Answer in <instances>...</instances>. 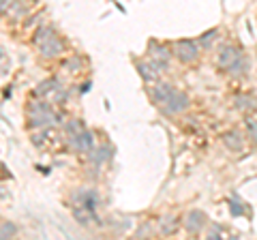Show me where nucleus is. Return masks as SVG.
Listing matches in <instances>:
<instances>
[{
    "instance_id": "obj_14",
    "label": "nucleus",
    "mask_w": 257,
    "mask_h": 240,
    "mask_svg": "<svg viewBox=\"0 0 257 240\" xmlns=\"http://www.w3.org/2000/svg\"><path fill=\"white\" fill-rule=\"evenodd\" d=\"M246 71H248V60H246V56L242 54V56H240V58L234 62V67H231L227 73H229L231 77H242Z\"/></svg>"
},
{
    "instance_id": "obj_20",
    "label": "nucleus",
    "mask_w": 257,
    "mask_h": 240,
    "mask_svg": "<svg viewBox=\"0 0 257 240\" xmlns=\"http://www.w3.org/2000/svg\"><path fill=\"white\" fill-rule=\"evenodd\" d=\"M15 231H18V229H15V225H13L11 221H3V225H0V236H3L5 240L15 236Z\"/></svg>"
},
{
    "instance_id": "obj_18",
    "label": "nucleus",
    "mask_w": 257,
    "mask_h": 240,
    "mask_svg": "<svg viewBox=\"0 0 257 240\" xmlns=\"http://www.w3.org/2000/svg\"><path fill=\"white\" fill-rule=\"evenodd\" d=\"M92 159H94V163L96 165H101L103 161H107V159L111 157V150H109V146L105 144V146H101V148H96V150H92Z\"/></svg>"
},
{
    "instance_id": "obj_8",
    "label": "nucleus",
    "mask_w": 257,
    "mask_h": 240,
    "mask_svg": "<svg viewBox=\"0 0 257 240\" xmlns=\"http://www.w3.org/2000/svg\"><path fill=\"white\" fill-rule=\"evenodd\" d=\"M187 107H189V97L176 88V90L172 92V97L167 99V103L161 109H163L165 114H170V116H176V114H182Z\"/></svg>"
},
{
    "instance_id": "obj_22",
    "label": "nucleus",
    "mask_w": 257,
    "mask_h": 240,
    "mask_svg": "<svg viewBox=\"0 0 257 240\" xmlns=\"http://www.w3.org/2000/svg\"><path fill=\"white\" fill-rule=\"evenodd\" d=\"M223 236V227L221 225H216V223H210L208 225V234H206V238H221Z\"/></svg>"
},
{
    "instance_id": "obj_7",
    "label": "nucleus",
    "mask_w": 257,
    "mask_h": 240,
    "mask_svg": "<svg viewBox=\"0 0 257 240\" xmlns=\"http://www.w3.org/2000/svg\"><path fill=\"white\" fill-rule=\"evenodd\" d=\"M69 140V146L75 150V153H92L94 150V140H92V133L90 131H79L75 135H67Z\"/></svg>"
},
{
    "instance_id": "obj_21",
    "label": "nucleus",
    "mask_w": 257,
    "mask_h": 240,
    "mask_svg": "<svg viewBox=\"0 0 257 240\" xmlns=\"http://www.w3.org/2000/svg\"><path fill=\"white\" fill-rule=\"evenodd\" d=\"M229 212H231V217H240V214H244V208L238 199H229Z\"/></svg>"
},
{
    "instance_id": "obj_24",
    "label": "nucleus",
    "mask_w": 257,
    "mask_h": 240,
    "mask_svg": "<svg viewBox=\"0 0 257 240\" xmlns=\"http://www.w3.org/2000/svg\"><path fill=\"white\" fill-rule=\"evenodd\" d=\"M13 0H0V9H3V13L9 11V7H11Z\"/></svg>"
},
{
    "instance_id": "obj_11",
    "label": "nucleus",
    "mask_w": 257,
    "mask_h": 240,
    "mask_svg": "<svg viewBox=\"0 0 257 240\" xmlns=\"http://www.w3.org/2000/svg\"><path fill=\"white\" fill-rule=\"evenodd\" d=\"M234 105L238 111H242V114H253L257 109V99L248 92H240V94H234Z\"/></svg>"
},
{
    "instance_id": "obj_1",
    "label": "nucleus",
    "mask_w": 257,
    "mask_h": 240,
    "mask_svg": "<svg viewBox=\"0 0 257 240\" xmlns=\"http://www.w3.org/2000/svg\"><path fill=\"white\" fill-rule=\"evenodd\" d=\"M35 45L43 58H58L64 52V43L60 41V37L56 35V30L50 26H41L35 33Z\"/></svg>"
},
{
    "instance_id": "obj_15",
    "label": "nucleus",
    "mask_w": 257,
    "mask_h": 240,
    "mask_svg": "<svg viewBox=\"0 0 257 240\" xmlns=\"http://www.w3.org/2000/svg\"><path fill=\"white\" fill-rule=\"evenodd\" d=\"M178 227H180V221L176 217H163V219H161V231H163L165 236L176 234V229H178Z\"/></svg>"
},
{
    "instance_id": "obj_2",
    "label": "nucleus",
    "mask_w": 257,
    "mask_h": 240,
    "mask_svg": "<svg viewBox=\"0 0 257 240\" xmlns=\"http://www.w3.org/2000/svg\"><path fill=\"white\" fill-rule=\"evenodd\" d=\"M58 123L56 118V111L52 109V105L43 99L39 101H32L28 105V127L30 129H47Z\"/></svg>"
},
{
    "instance_id": "obj_13",
    "label": "nucleus",
    "mask_w": 257,
    "mask_h": 240,
    "mask_svg": "<svg viewBox=\"0 0 257 240\" xmlns=\"http://www.w3.org/2000/svg\"><path fill=\"white\" fill-rule=\"evenodd\" d=\"M77 206H86V208H90V210H96V206H99V195H96V191H92V189L79 191Z\"/></svg>"
},
{
    "instance_id": "obj_16",
    "label": "nucleus",
    "mask_w": 257,
    "mask_h": 240,
    "mask_svg": "<svg viewBox=\"0 0 257 240\" xmlns=\"http://www.w3.org/2000/svg\"><path fill=\"white\" fill-rule=\"evenodd\" d=\"M244 129H246L248 140H251L255 146H257V118L255 116H251V114L244 116Z\"/></svg>"
},
{
    "instance_id": "obj_4",
    "label": "nucleus",
    "mask_w": 257,
    "mask_h": 240,
    "mask_svg": "<svg viewBox=\"0 0 257 240\" xmlns=\"http://www.w3.org/2000/svg\"><path fill=\"white\" fill-rule=\"evenodd\" d=\"M240 56H242V50H240L236 43H223L219 47V52H216V67L227 73Z\"/></svg>"
},
{
    "instance_id": "obj_23",
    "label": "nucleus",
    "mask_w": 257,
    "mask_h": 240,
    "mask_svg": "<svg viewBox=\"0 0 257 240\" xmlns=\"http://www.w3.org/2000/svg\"><path fill=\"white\" fill-rule=\"evenodd\" d=\"M64 67H67L69 71H79V69H82V58L73 56V58H69L67 62H64Z\"/></svg>"
},
{
    "instance_id": "obj_17",
    "label": "nucleus",
    "mask_w": 257,
    "mask_h": 240,
    "mask_svg": "<svg viewBox=\"0 0 257 240\" xmlns=\"http://www.w3.org/2000/svg\"><path fill=\"white\" fill-rule=\"evenodd\" d=\"M216 35H219V28H210V30H206V35L199 37V45H202V50H210Z\"/></svg>"
},
{
    "instance_id": "obj_10",
    "label": "nucleus",
    "mask_w": 257,
    "mask_h": 240,
    "mask_svg": "<svg viewBox=\"0 0 257 240\" xmlns=\"http://www.w3.org/2000/svg\"><path fill=\"white\" fill-rule=\"evenodd\" d=\"M135 69H138L140 77H142L146 84L159 82V77H161V69H159L150 58H148V60H135Z\"/></svg>"
},
{
    "instance_id": "obj_19",
    "label": "nucleus",
    "mask_w": 257,
    "mask_h": 240,
    "mask_svg": "<svg viewBox=\"0 0 257 240\" xmlns=\"http://www.w3.org/2000/svg\"><path fill=\"white\" fill-rule=\"evenodd\" d=\"M79 131H84V125L79 123L77 118L69 120V123L64 125V133H67V135H75V133H79Z\"/></svg>"
},
{
    "instance_id": "obj_3",
    "label": "nucleus",
    "mask_w": 257,
    "mask_h": 240,
    "mask_svg": "<svg viewBox=\"0 0 257 240\" xmlns=\"http://www.w3.org/2000/svg\"><path fill=\"white\" fill-rule=\"evenodd\" d=\"M199 50H202L199 41H193V39H180V41L174 43L172 52H174V56L180 62H184V65H191V62H195L199 58Z\"/></svg>"
},
{
    "instance_id": "obj_5",
    "label": "nucleus",
    "mask_w": 257,
    "mask_h": 240,
    "mask_svg": "<svg viewBox=\"0 0 257 240\" xmlns=\"http://www.w3.org/2000/svg\"><path fill=\"white\" fill-rule=\"evenodd\" d=\"M182 225H184V229H187L191 236H197V234H202L204 227L208 225V217H206L204 210H189L187 217H184Z\"/></svg>"
},
{
    "instance_id": "obj_6",
    "label": "nucleus",
    "mask_w": 257,
    "mask_h": 240,
    "mask_svg": "<svg viewBox=\"0 0 257 240\" xmlns=\"http://www.w3.org/2000/svg\"><path fill=\"white\" fill-rule=\"evenodd\" d=\"M148 58L155 62V65L165 71L167 67H170V60H172V50H167L165 45H161L157 41H150V50H148Z\"/></svg>"
},
{
    "instance_id": "obj_12",
    "label": "nucleus",
    "mask_w": 257,
    "mask_h": 240,
    "mask_svg": "<svg viewBox=\"0 0 257 240\" xmlns=\"http://www.w3.org/2000/svg\"><path fill=\"white\" fill-rule=\"evenodd\" d=\"M223 142H225V146H227L231 153H240L244 146V135H240L238 131H227L223 135Z\"/></svg>"
},
{
    "instance_id": "obj_9",
    "label": "nucleus",
    "mask_w": 257,
    "mask_h": 240,
    "mask_svg": "<svg viewBox=\"0 0 257 240\" xmlns=\"http://www.w3.org/2000/svg\"><path fill=\"white\" fill-rule=\"evenodd\" d=\"M176 90V88L172 86V84H167V82H155L150 88H148V92H150V99L155 101V105H159V107H163L165 103H167V99L172 97V92Z\"/></svg>"
}]
</instances>
